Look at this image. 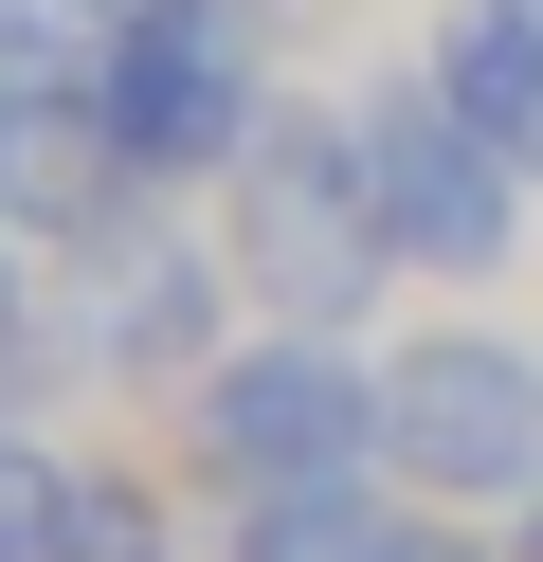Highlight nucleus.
Masks as SVG:
<instances>
[{
	"label": "nucleus",
	"mask_w": 543,
	"mask_h": 562,
	"mask_svg": "<svg viewBox=\"0 0 543 562\" xmlns=\"http://www.w3.org/2000/svg\"><path fill=\"white\" fill-rule=\"evenodd\" d=\"M381 472L417 508H543V345L525 327H398L381 345Z\"/></svg>",
	"instance_id": "4"
},
{
	"label": "nucleus",
	"mask_w": 543,
	"mask_h": 562,
	"mask_svg": "<svg viewBox=\"0 0 543 562\" xmlns=\"http://www.w3.org/2000/svg\"><path fill=\"white\" fill-rule=\"evenodd\" d=\"M507 562H543V508H525V526H507Z\"/></svg>",
	"instance_id": "12"
},
{
	"label": "nucleus",
	"mask_w": 543,
	"mask_h": 562,
	"mask_svg": "<svg viewBox=\"0 0 543 562\" xmlns=\"http://www.w3.org/2000/svg\"><path fill=\"white\" fill-rule=\"evenodd\" d=\"M344 110H362V182H381V255H398V272H507V255H525L543 182L453 110V74H434V55L362 74Z\"/></svg>",
	"instance_id": "5"
},
{
	"label": "nucleus",
	"mask_w": 543,
	"mask_h": 562,
	"mask_svg": "<svg viewBox=\"0 0 543 562\" xmlns=\"http://www.w3.org/2000/svg\"><path fill=\"white\" fill-rule=\"evenodd\" d=\"M217 562H434V508L398 472H308V490H236Z\"/></svg>",
	"instance_id": "8"
},
{
	"label": "nucleus",
	"mask_w": 543,
	"mask_h": 562,
	"mask_svg": "<svg viewBox=\"0 0 543 562\" xmlns=\"http://www.w3.org/2000/svg\"><path fill=\"white\" fill-rule=\"evenodd\" d=\"M217 236H236V272H253V327H362V308H381L398 255H381V182H362V110L344 91H290L236 146Z\"/></svg>",
	"instance_id": "2"
},
{
	"label": "nucleus",
	"mask_w": 543,
	"mask_h": 562,
	"mask_svg": "<svg viewBox=\"0 0 543 562\" xmlns=\"http://www.w3.org/2000/svg\"><path fill=\"white\" fill-rule=\"evenodd\" d=\"M72 381V327H55V272H36V236H0V417H36Z\"/></svg>",
	"instance_id": "11"
},
{
	"label": "nucleus",
	"mask_w": 543,
	"mask_h": 562,
	"mask_svg": "<svg viewBox=\"0 0 543 562\" xmlns=\"http://www.w3.org/2000/svg\"><path fill=\"white\" fill-rule=\"evenodd\" d=\"M109 200H127V164H109V110L91 74H0V236H91Z\"/></svg>",
	"instance_id": "7"
},
{
	"label": "nucleus",
	"mask_w": 543,
	"mask_h": 562,
	"mask_svg": "<svg viewBox=\"0 0 543 562\" xmlns=\"http://www.w3.org/2000/svg\"><path fill=\"white\" fill-rule=\"evenodd\" d=\"M55 327H72V381L200 400V381L253 345V272H236V236H181L163 182H127L91 236H55Z\"/></svg>",
	"instance_id": "1"
},
{
	"label": "nucleus",
	"mask_w": 543,
	"mask_h": 562,
	"mask_svg": "<svg viewBox=\"0 0 543 562\" xmlns=\"http://www.w3.org/2000/svg\"><path fill=\"white\" fill-rule=\"evenodd\" d=\"M72 19H127V0H72Z\"/></svg>",
	"instance_id": "14"
},
{
	"label": "nucleus",
	"mask_w": 543,
	"mask_h": 562,
	"mask_svg": "<svg viewBox=\"0 0 543 562\" xmlns=\"http://www.w3.org/2000/svg\"><path fill=\"white\" fill-rule=\"evenodd\" d=\"M91 110H109V164L163 200H217L236 182V146L290 110L272 91V19L253 0H127L91 55Z\"/></svg>",
	"instance_id": "3"
},
{
	"label": "nucleus",
	"mask_w": 543,
	"mask_h": 562,
	"mask_svg": "<svg viewBox=\"0 0 543 562\" xmlns=\"http://www.w3.org/2000/svg\"><path fill=\"white\" fill-rule=\"evenodd\" d=\"M434 74H453V110H471V127H489V146L543 182V37H525V19L453 0V19H434Z\"/></svg>",
	"instance_id": "10"
},
{
	"label": "nucleus",
	"mask_w": 543,
	"mask_h": 562,
	"mask_svg": "<svg viewBox=\"0 0 543 562\" xmlns=\"http://www.w3.org/2000/svg\"><path fill=\"white\" fill-rule=\"evenodd\" d=\"M181 453L236 490H308V472H381V345L362 327H253L236 363L181 400Z\"/></svg>",
	"instance_id": "6"
},
{
	"label": "nucleus",
	"mask_w": 543,
	"mask_h": 562,
	"mask_svg": "<svg viewBox=\"0 0 543 562\" xmlns=\"http://www.w3.org/2000/svg\"><path fill=\"white\" fill-rule=\"evenodd\" d=\"M489 19H525V37H543V0H489Z\"/></svg>",
	"instance_id": "13"
},
{
	"label": "nucleus",
	"mask_w": 543,
	"mask_h": 562,
	"mask_svg": "<svg viewBox=\"0 0 543 562\" xmlns=\"http://www.w3.org/2000/svg\"><path fill=\"white\" fill-rule=\"evenodd\" d=\"M109 508H127V472L55 453L36 417H0V562H109Z\"/></svg>",
	"instance_id": "9"
}]
</instances>
